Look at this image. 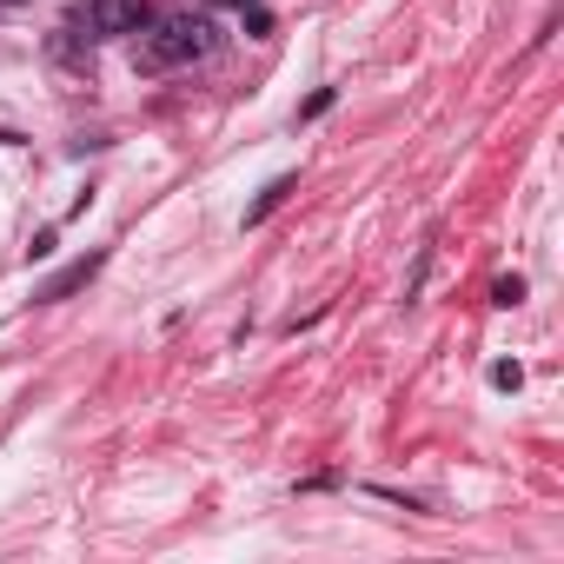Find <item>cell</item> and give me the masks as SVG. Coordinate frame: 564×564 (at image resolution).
I'll return each instance as SVG.
<instances>
[{
    "instance_id": "6da1fadb",
    "label": "cell",
    "mask_w": 564,
    "mask_h": 564,
    "mask_svg": "<svg viewBox=\"0 0 564 564\" xmlns=\"http://www.w3.org/2000/svg\"><path fill=\"white\" fill-rule=\"evenodd\" d=\"M213 21H199V14H173V21H153V34H147V67H186V61H199V54H213Z\"/></svg>"
},
{
    "instance_id": "7a4b0ae2",
    "label": "cell",
    "mask_w": 564,
    "mask_h": 564,
    "mask_svg": "<svg viewBox=\"0 0 564 564\" xmlns=\"http://www.w3.org/2000/svg\"><path fill=\"white\" fill-rule=\"evenodd\" d=\"M87 28L107 41V34H147L153 28V8L147 0H94L87 8Z\"/></svg>"
},
{
    "instance_id": "3957f363",
    "label": "cell",
    "mask_w": 564,
    "mask_h": 564,
    "mask_svg": "<svg viewBox=\"0 0 564 564\" xmlns=\"http://www.w3.org/2000/svg\"><path fill=\"white\" fill-rule=\"evenodd\" d=\"M100 265H107V259H100V252H87V259H74V265H67V272H61V279H47V286H41V300H47V306H54V300H67V293H80V286H87V279H94V272H100Z\"/></svg>"
},
{
    "instance_id": "277c9868",
    "label": "cell",
    "mask_w": 564,
    "mask_h": 564,
    "mask_svg": "<svg viewBox=\"0 0 564 564\" xmlns=\"http://www.w3.org/2000/svg\"><path fill=\"white\" fill-rule=\"evenodd\" d=\"M286 193H293V173H279V180H272V186H265V193H259V199L246 206V226H259V219H265V213H272L279 199H286Z\"/></svg>"
},
{
    "instance_id": "5b68a950",
    "label": "cell",
    "mask_w": 564,
    "mask_h": 564,
    "mask_svg": "<svg viewBox=\"0 0 564 564\" xmlns=\"http://www.w3.org/2000/svg\"><path fill=\"white\" fill-rule=\"evenodd\" d=\"M491 300H498V306H518V300H524V279H498Z\"/></svg>"
},
{
    "instance_id": "8992f818",
    "label": "cell",
    "mask_w": 564,
    "mask_h": 564,
    "mask_svg": "<svg viewBox=\"0 0 564 564\" xmlns=\"http://www.w3.org/2000/svg\"><path fill=\"white\" fill-rule=\"evenodd\" d=\"M239 14H246V34H272V14L259 8V0H252V8H239Z\"/></svg>"
},
{
    "instance_id": "52a82bcc",
    "label": "cell",
    "mask_w": 564,
    "mask_h": 564,
    "mask_svg": "<svg viewBox=\"0 0 564 564\" xmlns=\"http://www.w3.org/2000/svg\"><path fill=\"white\" fill-rule=\"evenodd\" d=\"M518 379H524V372H518V366H505V359H498V366H491V386H505V392H518Z\"/></svg>"
},
{
    "instance_id": "ba28073f",
    "label": "cell",
    "mask_w": 564,
    "mask_h": 564,
    "mask_svg": "<svg viewBox=\"0 0 564 564\" xmlns=\"http://www.w3.org/2000/svg\"><path fill=\"white\" fill-rule=\"evenodd\" d=\"M219 8H252V0H219Z\"/></svg>"
}]
</instances>
